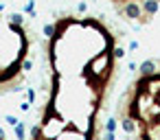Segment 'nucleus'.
<instances>
[{"label": "nucleus", "instance_id": "f257e3e1", "mask_svg": "<svg viewBox=\"0 0 160 140\" xmlns=\"http://www.w3.org/2000/svg\"><path fill=\"white\" fill-rule=\"evenodd\" d=\"M53 68L51 99L31 140H55L62 131H79L103 140L99 116L116 79V37L97 18L66 16L44 27Z\"/></svg>", "mask_w": 160, "mask_h": 140}, {"label": "nucleus", "instance_id": "f03ea898", "mask_svg": "<svg viewBox=\"0 0 160 140\" xmlns=\"http://www.w3.org/2000/svg\"><path fill=\"white\" fill-rule=\"evenodd\" d=\"M118 125L132 140H160V59H145L138 66V77L123 92Z\"/></svg>", "mask_w": 160, "mask_h": 140}]
</instances>
